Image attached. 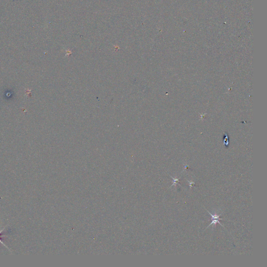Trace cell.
I'll return each instance as SVG.
<instances>
[{"instance_id":"1","label":"cell","mask_w":267,"mask_h":267,"mask_svg":"<svg viewBox=\"0 0 267 267\" xmlns=\"http://www.w3.org/2000/svg\"><path fill=\"white\" fill-rule=\"evenodd\" d=\"M206 210H207V212H208L209 215H211V221H212L211 223L209 225H208V227H207V228H209V227H210L212 225H213L214 226H215V225H216L217 223H219L221 226H222V227H223V225L220 222V221H219V220H223V219L220 218V215H213L212 213H210L208 210H207V209H206Z\"/></svg>"},{"instance_id":"2","label":"cell","mask_w":267,"mask_h":267,"mask_svg":"<svg viewBox=\"0 0 267 267\" xmlns=\"http://www.w3.org/2000/svg\"><path fill=\"white\" fill-rule=\"evenodd\" d=\"M170 176L171 178H172L173 181V184L171 185V186H174H174H176L177 184H178L180 186H181L180 184H178V183H180V178H173V177L171 176V175H170Z\"/></svg>"},{"instance_id":"3","label":"cell","mask_w":267,"mask_h":267,"mask_svg":"<svg viewBox=\"0 0 267 267\" xmlns=\"http://www.w3.org/2000/svg\"><path fill=\"white\" fill-rule=\"evenodd\" d=\"M4 230V228H3V230H2L0 231V243H2V244H3V245H4V246H5V247H6L7 248H8V250H10V249H9V248H8V247H7V246H6V245H5V244H4V243H3V242H2V240H1V237H2V236H5V235H1V233H2V232H3V230Z\"/></svg>"},{"instance_id":"4","label":"cell","mask_w":267,"mask_h":267,"mask_svg":"<svg viewBox=\"0 0 267 267\" xmlns=\"http://www.w3.org/2000/svg\"><path fill=\"white\" fill-rule=\"evenodd\" d=\"M187 181L189 183V186H190V188H192L194 186L195 184V182H190L189 181H188V180H187Z\"/></svg>"},{"instance_id":"5","label":"cell","mask_w":267,"mask_h":267,"mask_svg":"<svg viewBox=\"0 0 267 267\" xmlns=\"http://www.w3.org/2000/svg\"><path fill=\"white\" fill-rule=\"evenodd\" d=\"M188 168V165H186V167H185V168H184V170H185V169H186V168Z\"/></svg>"}]
</instances>
